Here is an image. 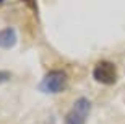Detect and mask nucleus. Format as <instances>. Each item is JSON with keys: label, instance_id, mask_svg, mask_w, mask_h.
<instances>
[{"label": "nucleus", "instance_id": "f257e3e1", "mask_svg": "<svg viewBox=\"0 0 125 124\" xmlns=\"http://www.w3.org/2000/svg\"><path fill=\"white\" fill-rule=\"evenodd\" d=\"M67 85H68V75L65 70H51L37 83V90L46 95H57L65 92Z\"/></svg>", "mask_w": 125, "mask_h": 124}, {"label": "nucleus", "instance_id": "f03ea898", "mask_svg": "<svg viewBox=\"0 0 125 124\" xmlns=\"http://www.w3.org/2000/svg\"><path fill=\"white\" fill-rule=\"evenodd\" d=\"M89 113H91V101L86 96H81L72 105L68 113L63 116V124H86Z\"/></svg>", "mask_w": 125, "mask_h": 124}, {"label": "nucleus", "instance_id": "7ed1b4c3", "mask_svg": "<svg viewBox=\"0 0 125 124\" xmlns=\"http://www.w3.org/2000/svg\"><path fill=\"white\" fill-rule=\"evenodd\" d=\"M93 78L101 85H114L117 82V67L109 60H99L93 69Z\"/></svg>", "mask_w": 125, "mask_h": 124}, {"label": "nucleus", "instance_id": "20e7f679", "mask_svg": "<svg viewBox=\"0 0 125 124\" xmlns=\"http://www.w3.org/2000/svg\"><path fill=\"white\" fill-rule=\"evenodd\" d=\"M16 44V31L13 28H3L0 29V47L2 49H11Z\"/></svg>", "mask_w": 125, "mask_h": 124}, {"label": "nucleus", "instance_id": "39448f33", "mask_svg": "<svg viewBox=\"0 0 125 124\" xmlns=\"http://www.w3.org/2000/svg\"><path fill=\"white\" fill-rule=\"evenodd\" d=\"M7 80H10V72L0 70V85H2V83H5Z\"/></svg>", "mask_w": 125, "mask_h": 124}, {"label": "nucleus", "instance_id": "423d86ee", "mask_svg": "<svg viewBox=\"0 0 125 124\" xmlns=\"http://www.w3.org/2000/svg\"><path fill=\"white\" fill-rule=\"evenodd\" d=\"M2 2H3V0H0V3H2Z\"/></svg>", "mask_w": 125, "mask_h": 124}]
</instances>
